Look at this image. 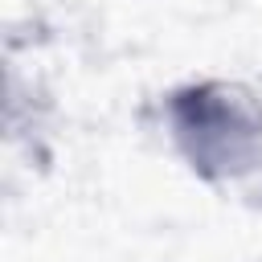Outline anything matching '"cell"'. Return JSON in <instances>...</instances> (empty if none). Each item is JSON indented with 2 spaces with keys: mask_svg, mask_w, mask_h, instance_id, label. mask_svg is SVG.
I'll return each instance as SVG.
<instances>
[{
  "mask_svg": "<svg viewBox=\"0 0 262 262\" xmlns=\"http://www.w3.org/2000/svg\"><path fill=\"white\" fill-rule=\"evenodd\" d=\"M180 156L205 180H237L262 164V102L233 82L184 86L168 98Z\"/></svg>",
  "mask_w": 262,
  "mask_h": 262,
  "instance_id": "obj_1",
  "label": "cell"
}]
</instances>
